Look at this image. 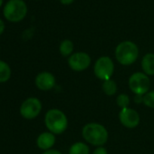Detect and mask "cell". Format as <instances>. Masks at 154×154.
<instances>
[{
	"label": "cell",
	"instance_id": "cell-1",
	"mask_svg": "<svg viewBox=\"0 0 154 154\" xmlns=\"http://www.w3.org/2000/svg\"><path fill=\"white\" fill-rule=\"evenodd\" d=\"M82 134L84 139L94 146H103L108 140V131L106 128L97 122H90L84 126Z\"/></svg>",
	"mask_w": 154,
	"mask_h": 154
},
{
	"label": "cell",
	"instance_id": "cell-2",
	"mask_svg": "<svg viewBox=\"0 0 154 154\" xmlns=\"http://www.w3.org/2000/svg\"><path fill=\"white\" fill-rule=\"evenodd\" d=\"M139 56V48L131 41L120 43L115 49V57L122 65H131L136 62Z\"/></svg>",
	"mask_w": 154,
	"mask_h": 154
},
{
	"label": "cell",
	"instance_id": "cell-3",
	"mask_svg": "<svg viewBox=\"0 0 154 154\" xmlns=\"http://www.w3.org/2000/svg\"><path fill=\"white\" fill-rule=\"evenodd\" d=\"M45 123L46 128L52 133L61 134L67 129L68 120L62 111L58 109H51L45 114Z\"/></svg>",
	"mask_w": 154,
	"mask_h": 154
},
{
	"label": "cell",
	"instance_id": "cell-4",
	"mask_svg": "<svg viewBox=\"0 0 154 154\" xmlns=\"http://www.w3.org/2000/svg\"><path fill=\"white\" fill-rule=\"evenodd\" d=\"M27 8L23 0H9L4 8L5 17L11 22H19L26 16Z\"/></svg>",
	"mask_w": 154,
	"mask_h": 154
},
{
	"label": "cell",
	"instance_id": "cell-5",
	"mask_svg": "<svg viewBox=\"0 0 154 154\" xmlns=\"http://www.w3.org/2000/svg\"><path fill=\"white\" fill-rule=\"evenodd\" d=\"M150 86L149 76L144 72H137L129 78V87L134 94L144 95L148 93Z\"/></svg>",
	"mask_w": 154,
	"mask_h": 154
},
{
	"label": "cell",
	"instance_id": "cell-6",
	"mask_svg": "<svg viewBox=\"0 0 154 154\" xmlns=\"http://www.w3.org/2000/svg\"><path fill=\"white\" fill-rule=\"evenodd\" d=\"M94 71L97 78L104 82L111 79L112 76L114 72V63L109 56H102L95 62Z\"/></svg>",
	"mask_w": 154,
	"mask_h": 154
},
{
	"label": "cell",
	"instance_id": "cell-7",
	"mask_svg": "<svg viewBox=\"0 0 154 154\" xmlns=\"http://www.w3.org/2000/svg\"><path fill=\"white\" fill-rule=\"evenodd\" d=\"M91 57L87 53L77 52L72 54L68 58V65L75 72H82L86 70L91 64Z\"/></svg>",
	"mask_w": 154,
	"mask_h": 154
},
{
	"label": "cell",
	"instance_id": "cell-8",
	"mask_svg": "<svg viewBox=\"0 0 154 154\" xmlns=\"http://www.w3.org/2000/svg\"><path fill=\"white\" fill-rule=\"evenodd\" d=\"M42 110V103L37 98H28L21 105V115L28 120L35 119L39 115Z\"/></svg>",
	"mask_w": 154,
	"mask_h": 154
},
{
	"label": "cell",
	"instance_id": "cell-9",
	"mask_svg": "<svg viewBox=\"0 0 154 154\" xmlns=\"http://www.w3.org/2000/svg\"><path fill=\"white\" fill-rule=\"evenodd\" d=\"M119 119L121 123L129 129L136 128L140 123V115L139 113L131 108L122 109L119 113Z\"/></svg>",
	"mask_w": 154,
	"mask_h": 154
},
{
	"label": "cell",
	"instance_id": "cell-10",
	"mask_svg": "<svg viewBox=\"0 0 154 154\" xmlns=\"http://www.w3.org/2000/svg\"><path fill=\"white\" fill-rule=\"evenodd\" d=\"M35 85L42 91H49L55 85V77L49 72H42L36 76Z\"/></svg>",
	"mask_w": 154,
	"mask_h": 154
},
{
	"label": "cell",
	"instance_id": "cell-11",
	"mask_svg": "<svg viewBox=\"0 0 154 154\" xmlns=\"http://www.w3.org/2000/svg\"><path fill=\"white\" fill-rule=\"evenodd\" d=\"M37 146L45 150L51 149V148L55 143V137L52 132H43L41 133L36 140Z\"/></svg>",
	"mask_w": 154,
	"mask_h": 154
},
{
	"label": "cell",
	"instance_id": "cell-12",
	"mask_svg": "<svg viewBox=\"0 0 154 154\" xmlns=\"http://www.w3.org/2000/svg\"><path fill=\"white\" fill-rule=\"evenodd\" d=\"M141 68L145 74L154 75V54H147L141 60Z\"/></svg>",
	"mask_w": 154,
	"mask_h": 154
},
{
	"label": "cell",
	"instance_id": "cell-13",
	"mask_svg": "<svg viewBox=\"0 0 154 154\" xmlns=\"http://www.w3.org/2000/svg\"><path fill=\"white\" fill-rule=\"evenodd\" d=\"M90 149L84 142H75L69 149V154H89Z\"/></svg>",
	"mask_w": 154,
	"mask_h": 154
},
{
	"label": "cell",
	"instance_id": "cell-14",
	"mask_svg": "<svg viewBox=\"0 0 154 154\" xmlns=\"http://www.w3.org/2000/svg\"><path fill=\"white\" fill-rule=\"evenodd\" d=\"M102 88H103V93L108 95V96H112L114 95L116 93H117V84L115 83V81H113L112 79H109V80H106L103 83V85H102Z\"/></svg>",
	"mask_w": 154,
	"mask_h": 154
},
{
	"label": "cell",
	"instance_id": "cell-15",
	"mask_svg": "<svg viewBox=\"0 0 154 154\" xmlns=\"http://www.w3.org/2000/svg\"><path fill=\"white\" fill-rule=\"evenodd\" d=\"M59 51L63 56H71L73 52V43L69 39L62 41L59 46Z\"/></svg>",
	"mask_w": 154,
	"mask_h": 154
},
{
	"label": "cell",
	"instance_id": "cell-16",
	"mask_svg": "<svg viewBox=\"0 0 154 154\" xmlns=\"http://www.w3.org/2000/svg\"><path fill=\"white\" fill-rule=\"evenodd\" d=\"M11 76V69L9 65L3 62L0 61V83H5L10 79Z\"/></svg>",
	"mask_w": 154,
	"mask_h": 154
},
{
	"label": "cell",
	"instance_id": "cell-17",
	"mask_svg": "<svg viewBox=\"0 0 154 154\" xmlns=\"http://www.w3.org/2000/svg\"><path fill=\"white\" fill-rule=\"evenodd\" d=\"M130 97L125 94H121L117 96V99H116V103L117 105L122 108V109H124V108H128L129 105H130Z\"/></svg>",
	"mask_w": 154,
	"mask_h": 154
},
{
	"label": "cell",
	"instance_id": "cell-18",
	"mask_svg": "<svg viewBox=\"0 0 154 154\" xmlns=\"http://www.w3.org/2000/svg\"><path fill=\"white\" fill-rule=\"evenodd\" d=\"M143 103L149 108H154V91L148 92L143 95Z\"/></svg>",
	"mask_w": 154,
	"mask_h": 154
},
{
	"label": "cell",
	"instance_id": "cell-19",
	"mask_svg": "<svg viewBox=\"0 0 154 154\" xmlns=\"http://www.w3.org/2000/svg\"><path fill=\"white\" fill-rule=\"evenodd\" d=\"M93 154H108L107 149L104 147H98L94 149V151L93 152Z\"/></svg>",
	"mask_w": 154,
	"mask_h": 154
},
{
	"label": "cell",
	"instance_id": "cell-20",
	"mask_svg": "<svg viewBox=\"0 0 154 154\" xmlns=\"http://www.w3.org/2000/svg\"><path fill=\"white\" fill-rule=\"evenodd\" d=\"M133 101L135 103L137 104H140V103H143V95H138V94H135L134 97H133Z\"/></svg>",
	"mask_w": 154,
	"mask_h": 154
},
{
	"label": "cell",
	"instance_id": "cell-21",
	"mask_svg": "<svg viewBox=\"0 0 154 154\" xmlns=\"http://www.w3.org/2000/svg\"><path fill=\"white\" fill-rule=\"evenodd\" d=\"M43 154H62V153L56 149H48V150H45Z\"/></svg>",
	"mask_w": 154,
	"mask_h": 154
},
{
	"label": "cell",
	"instance_id": "cell-22",
	"mask_svg": "<svg viewBox=\"0 0 154 154\" xmlns=\"http://www.w3.org/2000/svg\"><path fill=\"white\" fill-rule=\"evenodd\" d=\"M73 1H74V0H60V2H61L63 5H66V6L71 5Z\"/></svg>",
	"mask_w": 154,
	"mask_h": 154
},
{
	"label": "cell",
	"instance_id": "cell-23",
	"mask_svg": "<svg viewBox=\"0 0 154 154\" xmlns=\"http://www.w3.org/2000/svg\"><path fill=\"white\" fill-rule=\"evenodd\" d=\"M4 29H5V24H4V22L1 19H0V35L3 33Z\"/></svg>",
	"mask_w": 154,
	"mask_h": 154
},
{
	"label": "cell",
	"instance_id": "cell-24",
	"mask_svg": "<svg viewBox=\"0 0 154 154\" xmlns=\"http://www.w3.org/2000/svg\"><path fill=\"white\" fill-rule=\"evenodd\" d=\"M2 3H3V0H0V7H1Z\"/></svg>",
	"mask_w": 154,
	"mask_h": 154
}]
</instances>
